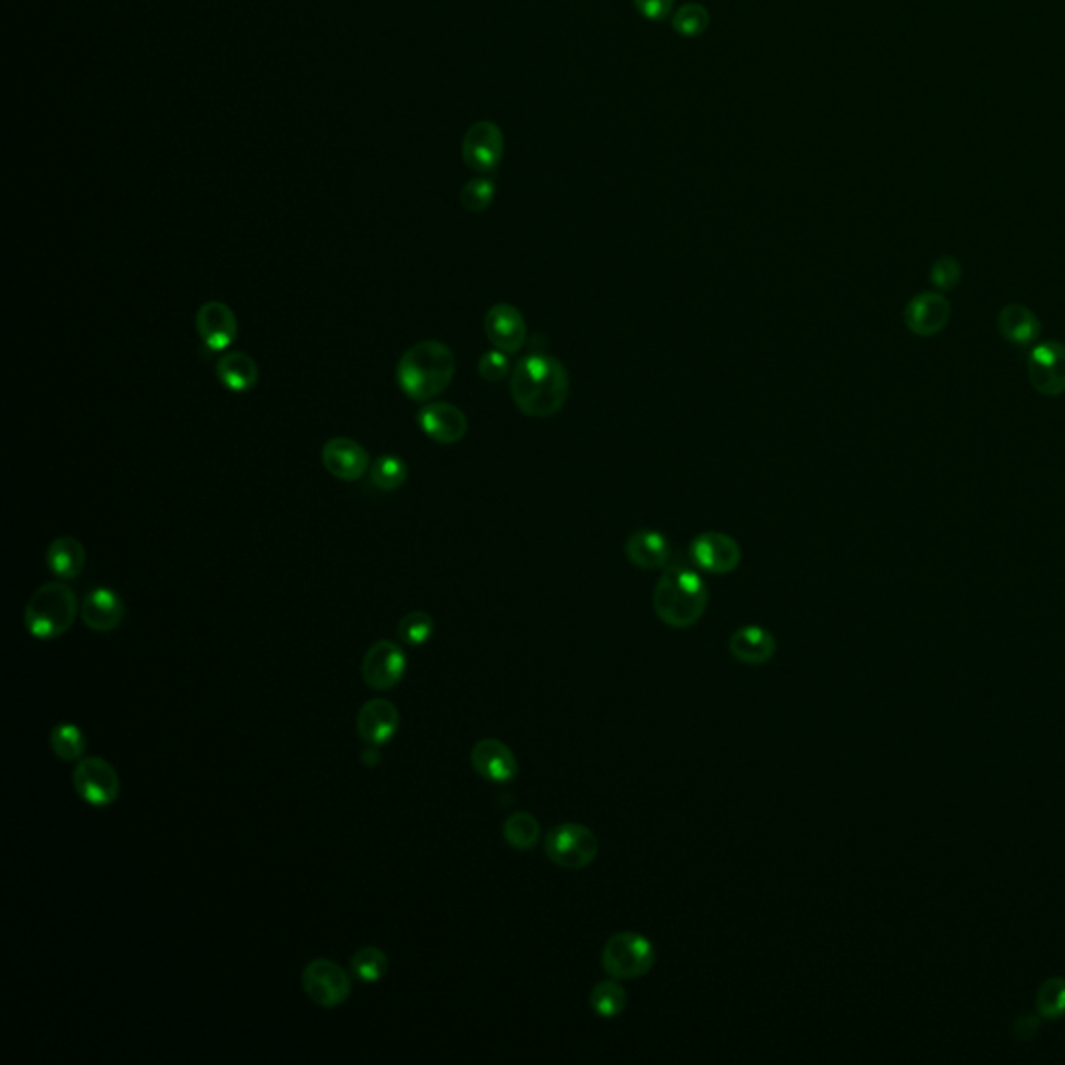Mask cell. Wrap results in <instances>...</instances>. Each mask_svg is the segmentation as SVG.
<instances>
[{
  "label": "cell",
  "mask_w": 1065,
  "mask_h": 1065,
  "mask_svg": "<svg viewBox=\"0 0 1065 1065\" xmlns=\"http://www.w3.org/2000/svg\"><path fill=\"white\" fill-rule=\"evenodd\" d=\"M639 15H643L645 20L650 22H664L673 7H675V0H633Z\"/></svg>",
  "instance_id": "cell-37"
},
{
  "label": "cell",
  "mask_w": 1065,
  "mask_h": 1065,
  "mask_svg": "<svg viewBox=\"0 0 1065 1065\" xmlns=\"http://www.w3.org/2000/svg\"><path fill=\"white\" fill-rule=\"evenodd\" d=\"M544 847L547 858L567 870L588 868L600 851V843L593 831L577 822L554 826L545 835Z\"/></svg>",
  "instance_id": "cell-6"
},
{
  "label": "cell",
  "mask_w": 1065,
  "mask_h": 1065,
  "mask_svg": "<svg viewBox=\"0 0 1065 1065\" xmlns=\"http://www.w3.org/2000/svg\"><path fill=\"white\" fill-rule=\"evenodd\" d=\"M1028 379L1041 396L1057 398L1065 394V343H1037L1028 354Z\"/></svg>",
  "instance_id": "cell-9"
},
{
  "label": "cell",
  "mask_w": 1065,
  "mask_h": 1065,
  "mask_svg": "<svg viewBox=\"0 0 1065 1065\" xmlns=\"http://www.w3.org/2000/svg\"><path fill=\"white\" fill-rule=\"evenodd\" d=\"M80 613L84 625L94 633H111L125 618V604L113 590L96 588L84 597Z\"/></svg>",
  "instance_id": "cell-19"
},
{
  "label": "cell",
  "mask_w": 1065,
  "mask_h": 1065,
  "mask_svg": "<svg viewBox=\"0 0 1065 1065\" xmlns=\"http://www.w3.org/2000/svg\"><path fill=\"white\" fill-rule=\"evenodd\" d=\"M435 631V622L431 618L429 614L421 613H410L398 622L396 627V633L398 637L409 643V645H423L429 641L431 636Z\"/></svg>",
  "instance_id": "cell-34"
},
{
  "label": "cell",
  "mask_w": 1065,
  "mask_h": 1065,
  "mask_svg": "<svg viewBox=\"0 0 1065 1065\" xmlns=\"http://www.w3.org/2000/svg\"><path fill=\"white\" fill-rule=\"evenodd\" d=\"M221 386L233 394H246L258 384V364L244 352H229L215 366Z\"/></svg>",
  "instance_id": "cell-24"
},
{
  "label": "cell",
  "mask_w": 1065,
  "mask_h": 1065,
  "mask_svg": "<svg viewBox=\"0 0 1065 1065\" xmlns=\"http://www.w3.org/2000/svg\"><path fill=\"white\" fill-rule=\"evenodd\" d=\"M510 354L501 352L498 348L485 352L481 359H479V375L489 382V384H498V382H504L510 373H512V366H510Z\"/></svg>",
  "instance_id": "cell-35"
},
{
  "label": "cell",
  "mask_w": 1065,
  "mask_h": 1065,
  "mask_svg": "<svg viewBox=\"0 0 1065 1065\" xmlns=\"http://www.w3.org/2000/svg\"><path fill=\"white\" fill-rule=\"evenodd\" d=\"M625 556L631 565L643 570H664L670 567L673 547L664 533L641 529L625 542Z\"/></svg>",
  "instance_id": "cell-20"
},
{
  "label": "cell",
  "mask_w": 1065,
  "mask_h": 1065,
  "mask_svg": "<svg viewBox=\"0 0 1065 1065\" xmlns=\"http://www.w3.org/2000/svg\"><path fill=\"white\" fill-rule=\"evenodd\" d=\"M542 826L529 812H517L504 822V839L519 851H531L540 843Z\"/></svg>",
  "instance_id": "cell-27"
},
{
  "label": "cell",
  "mask_w": 1065,
  "mask_h": 1065,
  "mask_svg": "<svg viewBox=\"0 0 1065 1065\" xmlns=\"http://www.w3.org/2000/svg\"><path fill=\"white\" fill-rule=\"evenodd\" d=\"M46 565L63 581L77 579L86 567V549L75 537H57L46 549Z\"/></svg>",
  "instance_id": "cell-25"
},
{
  "label": "cell",
  "mask_w": 1065,
  "mask_h": 1065,
  "mask_svg": "<svg viewBox=\"0 0 1065 1065\" xmlns=\"http://www.w3.org/2000/svg\"><path fill=\"white\" fill-rule=\"evenodd\" d=\"M409 659L394 641L373 643L363 657V679L371 689L389 691L404 679Z\"/></svg>",
  "instance_id": "cell-11"
},
{
  "label": "cell",
  "mask_w": 1065,
  "mask_h": 1065,
  "mask_svg": "<svg viewBox=\"0 0 1065 1065\" xmlns=\"http://www.w3.org/2000/svg\"><path fill=\"white\" fill-rule=\"evenodd\" d=\"M689 558L703 572L728 574L741 565L743 552L730 535L721 531H705L689 545Z\"/></svg>",
  "instance_id": "cell-10"
},
{
  "label": "cell",
  "mask_w": 1065,
  "mask_h": 1065,
  "mask_svg": "<svg viewBox=\"0 0 1065 1065\" xmlns=\"http://www.w3.org/2000/svg\"><path fill=\"white\" fill-rule=\"evenodd\" d=\"M707 588L702 577L693 568L670 565L664 568L654 590V613L657 618L673 627L687 629L702 620L707 608Z\"/></svg>",
  "instance_id": "cell-3"
},
{
  "label": "cell",
  "mask_w": 1065,
  "mask_h": 1065,
  "mask_svg": "<svg viewBox=\"0 0 1065 1065\" xmlns=\"http://www.w3.org/2000/svg\"><path fill=\"white\" fill-rule=\"evenodd\" d=\"M471 764L489 783H510L519 776V760L499 739H481L471 751Z\"/></svg>",
  "instance_id": "cell-18"
},
{
  "label": "cell",
  "mask_w": 1065,
  "mask_h": 1065,
  "mask_svg": "<svg viewBox=\"0 0 1065 1065\" xmlns=\"http://www.w3.org/2000/svg\"><path fill=\"white\" fill-rule=\"evenodd\" d=\"M590 1005L600 1018H616L627 1007V989L616 978L597 982L591 989Z\"/></svg>",
  "instance_id": "cell-26"
},
{
  "label": "cell",
  "mask_w": 1065,
  "mask_h": 1065,
  "mask_svg": "<svg viewBox=\"0 0 1065 1065\" xmlns=\"http://www.w3.org/2000/svg\"><path fill=\"white\" fill-rule=\"evenodd\" d=\"M510 394L522 414L554 416L565 409L570 394L567 366L545 352L527 354L510 373Z\"/></svg>",
  "instance_id": "cell-1"
},
{
  "label": "cell",
  "mask_w": 1065,
  "mask_h": 1065,
  "mask_svg": "<svg viewBox=\"0 0 1065 1065\" xmlns=\"http://www.w3.org/2000/svg\"><path fill=\"white\" fill-rule=\"evenodd\" d=\"M1037 1012L1044 1020L1065 1018V978L1055 976L1044 980L1037 993Z\"/></svg>",
  "instance_id": "cell-30"
},
{
  "label": "cell",
  "mask_w": 1065,
  "mask_h": 1065,
  "mask_svg": "<svg viewBox=\"0 0 1065 1065\" xmlns=\"http://www.w3.org/2000/svg\"><path fill=\"white\" fill-rule=\"evenodd\" d=\"M77 610L80 606L73 590L61 581H52L34 591L25 606L23 622L29 636L48 641L68 633Z\"/></svg>",
  "instance_id": "cell-4"
},
{
  "label": "cell",
  "mask_w": 1065,
  "mask_h": 1065,
  "mask_svg": "<svg viewBox=\"0 0 1065 1065\" xmlns=\"http://www.w3.org/2000/svg\"><path fill=\"white\" fill-rule=\"evenodd\" d=\"M496 198V183L489 178H476L464 183L460 190V205L469 213H485L494 205Z\"/></svg>",
  "instance_id": "cell-33"
},
{
  "label": "cell",
  "mask_w": 1065,
  "mask_h": 1065,
  "mask_svg": "<svg viewBox=\"0 0 1065 1065\" xmlns=\"http://www.w3.org/2000/svg\"><path fill=\"white\" fill-rule=\"evenodd\" d=\"M302 987L313 1003L325 1009L343 1005L350 993V976L331 959H313L302 972Z\"/></svg>",
  "instance_id": "cell-7"
},
{
  "label": "cell",
  "mask_w": 1065,
  "mask_h": 1065,
  "mask_svg": "<svg viewBox=\"0 0 1065 1065\" xmlns=\"http://www.w3.org/2000/svg\"><path fill=\"white\" fill-rule=\"evenodd\" d=\"M728 648H730V654L737 657L739 662L749 664V666H760V664H766L774 656L776 639L764 627L749 625V627L737 629L733 633L730 641H728Z\"/></svg>",
  "instance_id": "cell-22"
},
{
  "label": "cell",
  "mask_w": 1065,
  "mask_h": 1065,
  "mask_svg": "<svg viewBox=\"0 0 1065 1065\" xmlns=\"http://www.w3.org/2000/svg\"><path fill=\"white\" fill-rule=\"evenodd\" d=\"M930 281L936 290L941 292H949L953 288H957V283L961 281V265L957 258L953 256H941L934 261L932 269H930Z\"/></svg>",
  "instance_id": "cell-36"
},
{
  "label": "cell",
  "mask_w": 1065,
  "mask_h": 1065,
  "mask_svg": "<svg viewBox=\"0 0 1065 1065\" xmlns=\"http://www.w3.org/2000/svg\"><path fill=\"white\" fill-rule=\"evenodd\" d=\"M654 945L637 932H616L602 952V966L616 980L645 976L654 968Z\"/></svg>",
  "instance_id": "cell-5"
},
{
  "label": "cell",
  "mask_w": 1065,
  "mask_h": 1065,
  "mask_svg": "<svg viewBox=\"0 0 1065 1065\" xmlns=\"http://www.w3.org/2000/svg\"><path fill=\"white\" fill-rule=\"evenodd\" d=\"M904 318H906L907 329L913 336L932 338L949 325L952 302L947 295L939 294V292H924V294L913 295L907 302Z\"/></svg>",
  "instance_id": "cell-13"
},
{
  "label": "cell",
  "mask_w": 1065,
  "mask_h": 1065,
  "mask_svg": "<svg viewBox=\"0 0 1065 1065\" xmlns=\"http://www.w3.org/2000/svg\"><path fill=\"white\" fill-rule=\"evenodd\" d=\"M73 787L77 795L96 808H107L117 801L121 783L113 766L102 758H82L73 771Z\"/></svg>",
  "instance_id": "cell-8"
},
{
  "label": "cell",
  "mask_w": 1065,
  "mask_h": 1065,
  "mask_svg": "<svg viewBox=\"0 0 1065 1065\" xmlns=\"http://www.w3.org/2000/svg\"><path fill=\"white\" fill-rule=\"evenodd\" d=\"M50 749L63 762L82 760L86 753V737L75 725H59L50 733Z\"/></svg>",
  "instance_id": "cell-29"
},
{
  "label": "cell",
  "mask_w": 1065,
  "mask_h": 1065,
  "mask_svg": "<svg viewBox=\"0 0 1065 1065\" xmlns=\"http://www.w3.org/2000/svg\"><path fill=\"white\" fill-rule=\"evenodd\" d=\"M504 157V134L494 121H476L462 137V159L479 173H489Z\"/></svg>",
  "instance_id": "cell-12"
},
{
  "label": "cell",
  "mask_w": 1065,
  "mask_h": 1065,
  "mask_svg": "<svg viewBox=\"0 0 1065 1065\" xmlns=\"http://www.w3.org/2000/svg\"><path fill=\"white\" fill-rule=\"evenodd\" d=\"M371 483L382 492H396L409 479V467L400 456L386 453L371 464Z\"/></svg>",
  "instance_id": "cell-28"
},
{
  "label": "cell",
  "mask_w": 1065,
  "mask_h": 1065,
  "mask_svg": "<svg viewBox=\"0 0 1065 1065\" xmlns=\"http://www.w3.org/2000/svg\"><path fill=\"white\" fill-rule=\"evenodd\" d=\"M483 327H485L487 340L494 343V348H498L506 354H519L522 348L527 346V338H529L527 320L522 317L521 311L512 304L501 302V304L492 306L485 313Z\"/></svg>",
  "instance_id": "cell-14"
},
{
  "label": "cell",
  "mask_w": 1065,
  "mask_h": 1065,
  "mask_svg": "<svg viewBox=\"0 0 1065 1065\" xmlns=\"http://www.w3.org/2000/svg\"><path fill=\"white\" fill-rule=\"evenodd\" d=\"M363 760L366 766H375V764L379 762V753H373V755H366V753H364Z\"/></svg>",
  "instance_id": "cell-39"
},
{
  "label": "cell",
  "mask_w": 1065,
  "mask_h": 1065,
  "mask_svg": "<svg viewBox=\"0 0 1065 1065\" xmlns=\"http://www.w3.org/2000/svg\"><path fill=\"white\" fill-rule=\"evenodd\" d=\"M1041 1024H1039V1018L1037 1016H1030V1014H1024L1018 1020L1014 1021V1034L1016 1039L1020 1041H1030L1037 1037Z\"/></svg>",
  "instance_id": "cell-38"
},
{
  "label": "cell",
  "mask_w": 1065,
  "mask_h": 1065,
  "mask_svg": "<svg viewBox=\"0 0 1065 1065\" xmlns=\"http://www.w3.org/2000/svg\"><path fill=\"white\" fill-rule=\"evenodd\" d=\"M421 429L437 444H458L469 431L467 414L450 402H427L416 416Z\"/></svg>",
  "instance_id": "cell-16"
},
{
  "label": "cell",
  "mask_w": 1065,
  "mask_h": 1065,
  "mask_svg": "<svg viewBox=\"0 0 1065 1065\" xmlns=\"http://www.w3.org/2000/svg\"><path fill=\"white\" fill-rule=\"evenodd\" d=\"M999 334L1016 346H1030L1041 338L1043 325L1024 304H1007L997 317Z\"/></svg>",
  "instance_id": "cell-23"
},
{
  "label": "cell",
  "mask_w": 1065,
  "mask_h": 1065,
  "mask_svg": "<svg viewBox=\"0 0 1065 1065\" xmlns=\"http://www.w3.org/2000/svg\"><path fill=\"white\" fill-rule=\"evenodd\" d=\"M387 966H389V959H387L386 953L377 949V947H363V949L354 953L350 959L352 975L363 982L382 980L387 975Z\"/></svg>",
  "instance_id": "cell-31"
},
{
  "label": "cell",
  "mask_w": 1065,
  "mask_h": 1065,
  "mask_svg": "<svg viewBox=\"0 0 1065 1065\" xmlns=\"http://www.w3.org/2000/svg\"><path fill=\"white\" fill-rule=\"evenodd\" d=\"M710 25V13L707 9L698 2H687L679 11L673 15V27L675 32L685 38H695L702 36Z\"/></svg>",
  "instance_id": "cell-32"
},
{
  "label": "cell",
  "mask_w": 1065,
  "mask_h": 1065,
  "mask_svg": "<svg viewBox=\"0 0 1065 1065\" xmlns=\"http://www.w3.org/2000/svg\"><path fill=\"white\" fill-rule=\"evenodd\" d=\"M196 331L208 350L223 352L238 338V317L226 302L210 300L196 313Z\"/></svg>",
  "instance_id": "cell-15"
},
{
  "label": "cell",
  "mask_w": 1065,
  "mask_h": 1065,
  "mask_svg": "<svg viewBox=\"0 0 1065 1065\" xmlns=\"http://www.w3.org/2000/svg\"><path fill=\"white\" fill-rule=\"evenodd\" d=\"M453 352L444 341L425 340L409 348L396 368V382L414 402H431L452 384Z\"/></svg>",
  "instance_id": "cell-2"
},
{
  "label": "cell",
  "mask_w": 1065,
  "mask_h": 1065,
  "mask_svg": "<svg viewBox=\"0 0 1065 1065\" xmlns=\"http://www.w3.org/2000/svg\"><path fill=\"white\" fill-rule=\"evenodd\" d=\"M323 467L340 481H359L368 469V452L350 437H334L323 446Z\"/></svg>",
  "instance_id": "cell-17"
},
{
  "label": "cell",
  "mask_w": 1065,
  "mask_h": 1065,
  "mask_svg": "<svg viewBox=\"0 0 1065 1065\" xmlns=\"http://www.w3.org/2000/svg\"><path fill=\"white\" fill-rule=\"evenodd\" d=\"M356 726L361 733V739L368 746H386L389 739H394L398 726H400V712L398 707L387 700H371L364 703L356 718Z\"/></svg>",
  "instance_id": "cell-21"
}]
</instances>
